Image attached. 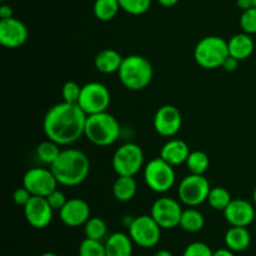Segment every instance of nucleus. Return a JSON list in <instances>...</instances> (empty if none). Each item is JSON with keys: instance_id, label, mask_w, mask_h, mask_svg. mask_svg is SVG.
Listing matches in <instances>:
<instances>
[{"instance_id": "18", "label": "nucleus", "mask_w": 256, "mask_h": 256, "mask_svg": "<svg viewBox=\"0 0 256 256\" xmlns=\"http://www.w3.org/2000/svg\"><path fill=\"white\" fill-rule=\"evenodd\" d=\"M190 152H192L184 140L170 139L169 142L162 145V150H160V158H162L172 166H176V165L186 162Z\"/></svg>"}, {"instance_id": "10", "label": "nucleus", "mask_w": 256, "mask_h": 256, "mask_svg": "<svg viewBox=\"0 0 256 256\" xmlns=\"http://www.w3.org/2000/svg\"><path fill=\"white\" fill-rule=\"evenodd\" d=\"M210 190V182L204 175L190 174L180 182L178 195L182 204L189 208H195L208 202Z\"/></svg>"}, {"instance_id": "21", "label": "nucleus", "mask_w": 256, "mask_h": 256, "mask_svg": "<svg viewBox=\"0 0 256 256\" xmlns=\"http://www.w3.org/2000/svg\"><path fill=\"white\" fill-rule=\"evenodd\" d=\"M122 59L124 58L116 50L104 49L98 52L94 64L98 72H102V74H112V72H119Z\"/></svg>"}, {"instance_id": "20", "label": "nucleus", "mask_w": 256, "mask_h": 256, "mask_svg": "<svg viewBox=\"0 0 256 256\" xmlns=\"http://www.w3.org/2000/svg\"><path fill=\"white\" fill-rule=\"evenodd\" d=\"M104 244L106 256H132L134 242L129 234L114 232L108 238Z\"/></svg>"}, {"instance_id": "4", "label": "nucleus", "mask_w": 256, "mask_h": 256, "mask_svg": "<svg viewBox=\"0 0 256 256\" xmlns=\"http://www.w3.org/2000/svg\"><path fill=\"white\" fill-rule=\"evenodd\" d=\"M84 135L96 146H110L120 136V124L114 115L108 112L88 115Z\"/></svg>"}, {"instance_id": "37", "label": "nucleus", "mask_w": 256, "mask_h": 256, "mask_svg": "<svg viewBox=\"0 0 256 256\" xmlns=\"http://www.w3.org/2000/svg\"><path fill=\"white\" fill-rule=\"evenodd\" d=\"M238 65H239V60L235 59V58L232 56H228L226 59H225L224 64H222V69L226 70V72H234V70H236Z\"/></svg>"}, {"instance_id": "26", "label": "nucleus", "mask_w": 256, "mask_h": 256, "mask_svg": "<svg viewBox=\"0 0 256 256\" xmlns=\"http://www.w3.org/2000/svg\"><path fill=\"white\" fill-rule=\"evenodd\" d=\"M185 164H186V168L190 172V174L204 175L210 166V159L206 152L195 150V152H190Z\"/></svg>"}, {"instance_id": "25", "label": "nucleus", "mask_w": 256, "mask_h": 256, "mask_svg": "<svg viewBox=\"0 0 256 256\" xmlns=\"http://www.w3.org/2000/svg\"><path fill=\"white\" fill-rule=\"evenodd\" d=\"M122 9L119 0H95L94 2V15L100 22H110L118 15Z\"/></svg>"}, {"instance_id": "6", "label": "nucleus", "mask_w": 256, "mask_h": 256, "mask_svg": "<svg viewBox=\"0 0 256 256\" xmlns=\"http://www.w3.org/2000/svg\"><path fill=\"white\" fill-rule=\"evenodd\" d=\"M144 180L150 190L158 194H164L175 185L176 174L174 166L159 156L145 165Z\"/></svg>"}, {"instance_id": "13", "label": "nucleus", "mask_w": 256, "mask_h": 256, "mask_svg": "<svg viewBox=\"0 0 256 256\" xmlns=\"http://www.w3.org/2000/svg\"><path fill=\"white\" fill-rule=\"evenodd\" d=\"M182 125V116L180 110L174 105H164L154 116V129L164 138H172L180 132Z\"/></svg>"}, {"instance_id": "40", "label": "nucleus", "mask_w": 256, "mask_h": 256, "mask_svg": "<svg viewBox=\"0 0 256 256\" xmlns=\"http://www.w3.org/2000/svg\"><path fill=\"white\" fill-rule=\"evenodd\" d=\"M212 256H235V254L229 248H225V249H219L216 252H214Z\"/></svg>"}, {"instance_id": "17", "label": "nucleus", "mask_w": 256, "mask_h": 256, "mask_svg": "<svg viewBox=\"0 0 256 256\" xmlns=\"http://www.w3.org/2000/svg\"><path fill=\"white\" fill-rule=\"evenodd\" d=\"M60 219L62 224L69 228H79L85 225V222L90 219V206L85 200L74 198L68 200L59 212Z\"/></svg>"}, {"instance_id": "45", "label": "nucleus", "mask_w": 256, "mask_h": 256, "mask_svg": "<svg viewBox=\"0 0 256 256\" xmlns=\"http://www.w3.org/2000/svg\"><path fill=\"white\" fill-rule=\"evenodd\" d=\"M254 8H256V0H254Z\"/></svg>"}, {"instance_id": "43", "label": "nucleus", "mask_w": 256, "mask_h": 256, "mask_svg": "<svg viewBox=\"0 0 256 256\" xmlns=\"http://www.w3.org/2000/svg\"><path fill=\"white\" fill-rule=\"evenodd\" d=\"M40 256H59V255L55 254V252H44V254H42Z\"/></svg>"}, {"instance_id": "12", "label": "nucleus", "mask_w": 256, "mask_h": 256, "mask_svg": "<svg viewBox=\"0 0 256 256\" xmlns=\"http://www.w3.org/2000/svg\"><path fill=\"white\" fill-rule=\"evenodd\" d=\"M182 212L184 210L178 200L164 196L152 202L150 215L162 229H174L180 225Z\"/></svg>"}, {"instance_id": "46", "label": "nucleus", "mask_w": 256, "mask_h": 256, "mask_svg": "<svg viewBox=\"0 0 256 256\" xmlns=\"http://www.w3.org/2000/svg\"><path fill=\"white\" fill-rule=\"evenodd\" d=\"M2 2H5V0H2Z\"/></svg>"}, {"instance_id": "19", "label": "nucleus", "mask_w": 256, "mask_h": 256, "mask_svg": "<svg viewBox=\"0 0 256 256\" xmlns=\"http://www.w3.org/2000/svg\"><path fill=\"white\" fill-rule=\"evenodd\" d=\"M228 48H229L230 56L242 62V60L250 58V55L254 52L255 44L252 35L246 34V32H240V34H235L234 36L230 38V40L228 42Z\"/></svg>"}, {"instance_id": "14", "label": "nucleus", "mask_w": 256, "mask_h": 256, "mask_svg": "<svg viewBox=\"0 0 256 256\" xmlns=\"http://www.w3.org/2000/svg\"><path fill=\"white\" fill-rule=\"evenodd\" d=\"M52 208L44 196H32L24 206L25 220L34 229H45L52 220Z\"/></svg>"}, {"instance_id": "41", "label": "nucleus", "mask_w": 256, "mask_h": 256, "mask_svg": "<svg viewBox=\"0 0 256 256\" xmlns=\"http://www.w3.org/2000/svg\"><path fill=\"white\" fill-rule=\"evenodd\" d=\"M158 2L165 8H172L179 2V0H158Z\"/></svg>"}, {"instance_id": "28", "label": "nucleus", "mask_w": 256, "mask_h": 256, "mask_svg": "<svg viewBox=\"0 0 256 256\" xmlns=\"http://www.w3.org/2000/svg\"><path fill=\"white\" fill-rule=\"evenodd\" d=\"M232 200V199L229 190L222 186L212 188V190L209 192V196H208L209 205L214 210H218V212H224Z\"/></svg>"}, {"instance_id": "24", "label": "nucleus", "mask_w": 256, "mask_h": 256, "mask_svg": "<svg viewBox=\"0 0 256 256\" xmlns=\"http://www.w3.org/2000/svg\"><path fill=\"white\" fill-rule=\"evenodd\" d=\"M205 218L202 212L195 208H189L184 210L180 219V225L184 232H198L204 228Z\"/></svg>"}, {"instance_id": "33", "label": "nucleus", "mask_w": 256, "mask_h": 256, "mask_svg": "<svg viewBox=\"0 0 256 256\" xmlns=\"http://www.w3.org/2000/svg\"><path fill=\"white\" fill-rule=\"evenodd\" d=\"M82 92V86L75 82H66L62 85V102H70V104H78Z\"/></svg>"}, {"instance_id": "38", "label": "nucleus", "mask_w": 256, "mask_h": 256, "mask_svg": "<svg viewBox=\"0 0 256 256\" xmlns=\"http://www.w3.org/2000/svg\"><path fill=\"white\" fill-rule=\"evenodd\" d=\"M10 18H12V6L8 4H2V6H0V20L10 19Z\"/></svg>"}, {"instance_id": "5", "label": "nucleus", "mask_w": 256, "mask_h": 256, "mask_svg": "<svg viewBox=\"0 0 256 256\" xmlns=\"http://www.w3.org/2000/svg\"><path fill=\"white\" fill-rule=\"evenodd\" d=\"M229 56L228 42L220 36L210 35L200 40L194 49V59L202 68L208 70L222 68Z\"/></svg>"}, {"instance_id": "3", "label": "nucleus", "mask_w": 256, "mask_h": 256, "mask_svg": "<svg viewBox=\"0 0 256 256\" xmlns=\"http://www.w3.org/2000/svg\"><path fill=\"white\" fill-rule=\"evenodd\" d=\"M118 75L120 82L126 89L139 92L152 82L154 69L146 58L134 54L122 59Z\"/></svg>"}, {"instance_id": "34", "label": "nucleus", "mask_w": 256, "mask_h": 256, "mask_svg": "<svg viewBox=\"0 0 256 256\" xmlns=\"http://www.w3.org/2000/svg\"><path fill=\"white\" fill-rule=\"evenodd\" d=\"M214 252L210 249L209 245L202 242H195L185 248L182 256H212Z\"/></svg>"}, {"instance_id": "15", "label": "nucleus", "mask_w": 256, "mask_h": 256, "mask_svg": "<svg viewBox=\"0 0 256 256\" xmlns=\"http://www.w3.org/2000/svg\"><path fill=\"white\" fill-rule=\"evenodd\" d=\"M28 29L22 20L16 18L0 20V42L8 49H16L25 44Z\"/></svg>"}, {"instance_id": "7", "label": "nucleus", "mask_w": 256, "mask_h": 256, "mask_svg": "<svg viewBox=\"0 0 256 256\" xmlns=\"http://www.w3.org/2000/svg\"><path fill=\"white\" fill-rule=\"evenodd\" d=\"M128 229L134 244L142 249L156 246L162 238V228L152 215H140L134 218Z\"/></svg>"}, {"instance_id": "11", "label": "nucleus", "mask_w": 256, "mask_h": 256, "mask_svg": "<svg viewBox=\"0 0 256 256\" xmlns=\"http://www.w3.org/2000/svg\"><path fill=\"white\" fill-rule=\"evenodd\" d=\"M58 180L52 169L32 168L22 178V186L26 188L32 196L46 198L50 192L58 189Z\"/></svg>"}, {"instance_id": "27", "label": "nucleus", "mask_w": 256, "mask_h": 256, "mask_svg": "<svg viewBox=\"0 0 256 256\" xmlns=\"http://www.w3.org/2000/svg\"><path fill=\"white\" fill-rule=\"evenodd\" d=\"M60 152H62L60 145L49 139L40 142L36 148V156L39 158L40 162L46 165H50V166L54 164L55 160L60 155Z\"/></svg>"}, {"instance_id": "29", "label": "nucleus", "mask_w": 256, "mask_h": 256, "mask_svg": "<svg viewBox=\"0 0 256 256\" xmlns=\"http://www.w3.org/2000/svg\"><path fill=\"white\" fill-rule=\"evenodd\" d=\"M84 232L85 238H88V239L100 240V242H102V239L106 236L108 232L106 222L99 216L90 218V219L85 222Z\"/></svg>"}, {"instance_id": "35", "label": "nucleus", "mask_w": 256, "mask_h": 256, "mask_svg": "<svg viewBox=\"0 0 256 256\" xmlns=\"http://www.w3.org/2000/svg\"><path fill=\"white\" fill-rule=\"evenodd\" d=\"M46 200L50 204V206L52 208V210H58V212H60L68 202L64 192H60V190L58 189H55L54 192H50V194L46 196Z\"/></svg>"}, {"instance_id": "8", "label": "nucleus", "mask_w": 256, "mask_h": 256, "mask_svg": "<svg viewBox=\"0 0 256 256\" xmlns=\"http://www.w3.org/2000/svg\"><path fill=\"white\" fill-rule=\"evenodd\" d=\"M144 166V152L134 142L118 148L112 156V168L118 175L135 176Z\"/></svg>"}, {"instance_id": "32", "label": "nucleus", "mask_w": 256, "mask_h": 256, "mask_svg": "<svg viewBox=\"0 0 256 256\" xmlns=\"http://www.w3.org/2000/svg\"><path fill=\"white\" fill-rule=\"evenodd\" d=\"M240 26L242 32H246L249 35L256 34V8L244 10L240 16Z\"/></svg>"}, {"instance_id": "9", "label": "nucleus", "mask_w": 256, "mask_h": 256, "mask_svg": "<svg viewBox=\"0 0 256 256\" xmlns=\"http://www.w3.org/2000/svg\"><path fill=\"white\" fill-rule=\"evenodd\" d=\"M110 102H112V95L109 89L102 82H92L82 86L78 105L86 115L108 112Z\"/></svg>"}, {"instance_id": "2", "label": "nucleus", "mask_w": 256, "mask_h": 256, "mask_svg": "<svg viewBox=\"0 0 256 256\" xmlns=\"http://www.w3.org/2000/svg\"><path fill=\"white\" fill-rule=\"evenodd\" d=\"M58 182L64 186H76L88 178L90 160L84 152L78 149L62 150L58 159L50 166Z\"/></svg>"}, {"instance_id": "31", "label": "nucleus", "mask_w": 256, "mask_h": 256, "mask_svg": "<svg viewBox=\"0 0 256 256\" xmlns=\"http://www.w3.org/2000/svg\"><path fill=\"white\" fill-rule=\"evenodd\" d=\"M122 10L130 15H142L152 6V0H119Z\"/></svg>"}, {"instance_id": "16", "label": "nucleus", "mask_w": 256, "mask_h": 256, "mask_svg": "<svg viewBox=\"0 0 256 256\" xmlns=\"http://www.w3.org/2000/svg\"><path fill=\"white\" fill-rule=\"evenodd\" d=\"M255 208L248 200L232 199L224 210V216L232 226L248 228L255 220Z\"/></svg>"}, {"instance_id": "1", "label": "nucleus", "mask_w": 256, "mask_h": 256, "mask_svg": "<svg viewBox=\"0 0 256 256\" xmlns=\"http://www.w3.org/2000/svg\"><path fill=\"white\" fill-rule=\"evenodd\" d=\"M88 115L78 104L59 102L48 110L42 120L45 136L60 146L74 144L85 132Z\"/></svg>"}, {"instance_id": "30", "label": "nucleus", "mask_w": 256, "mask_h": 256, "mask_svg": "<svg viewBox=\"0 0 256 256\" xmlns=\"http://www.w3.org/2000/svg\"><path fill=\"white\" fill-rule=\"evenodd\" d=\"M79 256H106L105 244L100 240L85 238L79 245Z\"/></svg>"}, {"instance_id": "23", "label": "nucleus", "mask_w": 256, "mask_h": 256, "mask_svg": "<svg viewBox=\"0 0 256 256\" xmlns=\"http://www.w3.org/2000/svg\"><path fill=\"white\" fill-rule=\"evenodd\" d=\"M138 192V184L134 176L118 175V179L112 185V194L118 202H128L134 199Z\"/></svg>"}, {"instance_id": "39", "label": "nucleus", "mask_w": 256, "mask_h": 256, "mask_svg": "<svg viewBox=\"0 0 256 256\" xmlns=\"http://www.w3.org/2000/svg\"><path fill=\"white\" fill-rule=\"evenodd\" d=\"M236 5L239 9L244 12V10H248L254 6V0H236Z\"/></svg>"}, {"instance_id": "36", "label": "nucleus", "mask_w": 256, "mask_h": 256, "mask_svg": "<svg viewBox=\"0 0 256 256\" xmlns=\"http://www.w3.org/2000/svg\"><path fill=\"white\" fill-rule=\"evenodd\" d=\"M32 195L30 194L29 190L26 189V188H19V189H16L14 192V194H12V200H14V202L16 205H19V206H22L24 208L25 205L28 204V202L30 200V198H32Z\"/></svg>"}, {"instance_id": "22", "label": "nucleus", "mask_w": 256, "mask_h": 256, "mask_svg": "<svg viewBox=\"0 0 256 256\" xmlns=\"http://www.w3.org/2000/svg\"><path fill=\"white\" fill-rule=\"evenodd\" d=\"M225 245L234 252H245L250 246L252 236L246 228L232 226L225 232Z\"/></svg>"}, {"instance_id": "44", "label": "nucleus", "mask_w": 256, "mask_h": 256, "mask_svg": "<svg viewBox=\"0 0 256 256\" xmlns=\"http://www.w3.org/2000/svg\"><path fill=\"white\" fill-rule=\"evenodd\" d=\"M252 199H254V204H255V206H256V186H255V189H254V194H252Z\"/></svg>"}, {"instance_id": "42", "label": "nucleus", "mask_w": 256, "mask_h": 256, "mask_svg": "<svg viewBox=\"0 0 256 256\" xmlns=\"http://www.w3.org/2000/svg\"><path fill=\"white\" fill-rule=\"evenodd\" d=\"M152 256H174V255H172V252H170L169 250L162 249V250H158V252Z\"/></svg>"}]
</instances>
